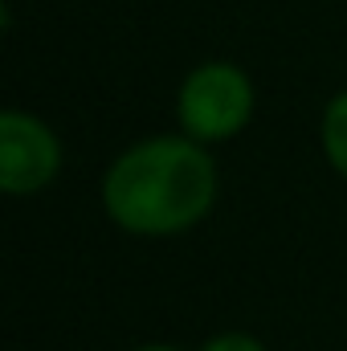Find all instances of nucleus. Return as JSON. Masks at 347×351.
Masks as SVG:
<instances>
[{"mask_svg":"<svg viewBox=\"0 0 347 351\" xmlns=\"http://www.w3.org/2000/svg\"><path fill=\"white\" fill-rule=\"evenodd\" d=\"M221 196V168L213 147L156 131L110 156L98 180V204L106 221L139 241H168L200 229Z\"/></svg>","mask_w":347,"mask_h":351,"instance_id":"f257e3e1","label":"nucleus"},{"mask_svg":"<svg viewBox=\"0 0 347 351\" xmlns=\"http://www.w3.org/2000/svg\"><path fill=\"white\" fill-rule=\"evenodd\" d=\"M172 114L176 131L204 147L233 143L250 131L258 114L254 74L233 58H204L184 70L172 98Z\"/></svg>","mask_w":347,"mask_h":351,"instance_id":"f03ea898","label":"nucleus"},{"mask_svg":"<svg viewBox=\"0 0 347 351\" xmlns=\"http://www.w3.org/2000/svg\"><path fill=\"white\" fill-rule=\"evenodd\" d=\"M66 172V143L53 123L33 110H0V192L12 200L41 196Z\"/></svg>","mask_w":347,"mask_h":351,"instance_id":"7ed1b4c3","label":"nucleus"},{"mask_svg":"<svg viewBox=\"0 0 347 351\" xmlns=\"http://www.w3.org/2000/svg\"><path fill=\"white\" fill-rule=\"evenodd\" d=\"M319 152L323 164L347 184V86L335 90L319 110Z\"/></svg>","mask_w":347,"mask_h":351,"instance_id":"20e7f679","label":"nucleus"},{"mask_svg":"<svg viewBox=\"0 0 347 351\" xmlns=\"http://www.w3.org/2000/svg\"><path fill=\"white\" fill-rule=\"evenodd\" d=\"M196 351H270V348L246 327H225V331H213Z\"/></svg>","mask_w":347,"mask_h":351,"instance_id":"39448f33","label":"nucleus"},{"mask_svg":"<svg viewBox=\"0 0 347 351\" xmlns=\"http://www.w3.org/2000/svg\"><path fill=\"white\" fill-rule=\"evenodd\" d=\"M131 351H184V348H176V343H139Z\"/></svg>","mask_w":347,"mask_h":351,"instance_id":"423d86ee","label":"nucleus"}]
</instances>
